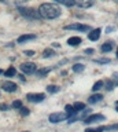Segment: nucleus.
Returning a JSON list of instances; mask_svg holds the SVG:
<instances>
[{
  "label": "nucleus",
  "instance_id": "e433bc0d",
  "mask_svg": "<svg viewBox=\"0 0 118 132\" xmlns=\"http://www.w3.org/2000/svg\"><path fill=\"white\" fill-rule=\"evenodd\" d=\"M2 73H3V70H2V69H0V74H2Z\"/></svg>",
  "mask_w": 118,
  "mask_h": 132
},
{
  "label": "nucleus",
  "instance_id": "2eb2a0df",
  "mask_svg": "<svg viewBox=\"0 0 118 132\" xmlns=\"http://www.w3.org/2000/svg\"><path fill=\"white\" fill-rule=\"evenodd\" d=\"M15 74H17V70H15L14 66H10V68L4 72V76L6 77H13V76H15Z\"/></svg>",
  "mask_w": 118,
  "mask_h": 132
},
{
  "label": "nucleus",
  "instance_id": "20e7f679",
  "mask_svg": "<svg viewBox=\"0 0 118 132\" xmlns=\"http://www.w3.org/2000/svg\"><path fill=\"white\" fill-rule=\"evenodd\" d=\"M66 30H78V32H88L91 30V28L88 25H83V23H71V25H66L65 26Z\"/></svg>",
  "mask_w": 118,
  "mask_h": 132
},
{
  "label": "nucleus",
  "instance_id": "b1692460",
  "mask_svg": "<svg viewBox=\"0 0 118 132\" xmlns=\"http://www.w3.org/2000/svg\"><path fill=\"white\" fill-rule=\"evenodd\" d=\"M48 72H50V69H39L37 72H36V74H37L39 77H43L44 74H47Z\"/></svg>",
  "mask_w": 118,
  "mask_h": 132
},
{
  "label": "nucleus",
  "instance_id": "423d86ee",
  "mask_svg": "<svg viewBox=\"0 0 118 132\" xmlns=\"http://www.w3.org/2000/svg\"><path fill=\"white\" fill-rule=\"evenodd\" d=\"M106 117L103 114H92V116H89V117H87L84 120V122L85 124H96V122H102V121H104Z\"/></svg>",
  "mask_w": 118,
  "mask_h": 132
},
{
  "label": "nucleus",
  "instance_id": "f704fd0d",
  "mask_svg": "<svg viewBox=\"0 0 118 132\" xmlns=\"http://www.w3.org/2000/svg\"><path fill=\"white\" fill-rule=\"evenodd\" d=\"M115 110H117V111H118V101H117V102H115Z\"/></svg>",
  "mask_w": 118,
  "mask_h": 132
},
{
  "label": "nucleus",
  "instance_id": "7c9ffc66",
  "mask_svg": "<svg viewBox=\"0 0 118 132\" xmlns=\"http://www.w3.org/2000/svg\"><path fill=\"white\" fill-rule=\"evenodd\" d=\"M23 54H25V55H28V56H32V55H34V51H30V50H28V51H25Z\"/></svg>",
  "mask_w": 118,
  "mask_h": 132
},
{
  "label": "nucleus",
  "instance_id": "f8f14e48",
  "mask_svg": "<svg viewBox=\"0 0 118 132\" xmlns=\"http://www.w3.org/2000/svg\"><path fill=\"white\" fill-rule=\"evenodd\" d=\"M36 39V35H22L18 37V43L22 44V43H26V41L29 40H34Z\"/></svg>",
  "mask_w": 118,
  "mask_h": 132
},
{
  "label": "nucleus",
  "instance_id": "72a5a7b5",
  "mask_svg": "<svg viewBox=\"0 0 118 132\" xmlns=\"http://www.w3.org/2000/svg\"><path fill=\"white\" fill-rule=\"evenodd\" d=\"M15 3H26V2H29V0H14Z\"/></svg>",
  "mask_w": 118,
  "mask_h": 132
},
{
  "label": "nucleus",
  "instance_id": "a211bd4d",
  "mask_svg": "<svg viewBox=\"0 0 118 132\" xmlns=\"http://www.w3.org/2000/svg\"><path fill=\"white\" fill-rule=\"evenodd\" d=\"M55 2L63 4V6H67V7H71V6H74V4H76L74 0H55Z\"/></svg>",
  "mask_w": 118,
  "mask_h": 132
},
{
  "label": "nucleus",
  "instance_id": "c756f323",
  "mask_svg": "<svg viewBox=\"0 0 118 132\" xmlns=\"http://www.w3.org/2000/svg\"><path fill=\"white\" fill-rule=\"evenodd\" d=\"M113 84H114L113 81H106V88H107L108 91H111L113 89Z\"/></svg>",
  "mask_w": 118,
  "mask_h": 132
},
{
  "label": "nucleus",
  "instance_id": "f3484780",
  "mask_svg": "<svg viewBox=\"0 0 118 132\" xmlns=\"http://www.w3.org/2000/svg\"><path fill=\"white\" fill-rule=\"evenodd\" d=\"M74 110L78 113V111H83V110H85V103H83V102H76L74 105Z\"/></svg>",
  "mask_w": 118,
  "mask_h": 132
},
{
  "label": "nucleus",
  "instance_id": "5701e85b",
  "mask_svg": "<svg viewBox=\"0 0 118 132\" xmlns=\"http://www.w3.org/2000/svg\"><path fill=\"white\" fill-rule=\"evenodd\" d=\"M103 84H104V82L102 81V80H99V81H96L95 84H93V87H92V91H99V89L102 88V87H103Z\"/></svg>",
  "mask_w": 118,
  "mask_h": 132
},
{
  "label": "nucleus",
  "instance_id": "412c9836",
  "mask_svg": "<svg viewBox=\"0 0 118 132\" xmlns=\"http://www.w3.org/2000/svg\"><path fill=\"white\" fill-rule=\"evenodd\" d=\"M59 87L58 85H48L47 87V91H48V92H50V94H56V92H59Z\"/></svg>",
  "mask_w": 118,
  "mask_h": 132
},
{
  "label": "nucleus",
  "instance_id": "f257e3e1",
  "mask_svg": "<svg viewBox=\"0 0 118 132\" xmlns=\"http://www.w3.org/2000/svg\"><path fill=\"white\" fill-rule=\"evenodd\" d=\"M39 12L41 15V18L44 19H55L60 16L62 14V8L58 4H52V3H43L39 7Z\"/></svg>",
  "mask_w": 118,
  "mask_h": 132
},
{
  "label": "nucleus",
  "instance_id": "9d476101",
  "mask_svg": "<svg viewBox=\"0 0 118 132\" xmlns=\"http://www.w3.org/2000/svg\"><path fill=\"white\" fill-rule=\"evenodd\" d=\"M100 33L102 30L99 28H96V29H93V30L89 32V35H88V39L91 40V41H96V40H99V37H100Z\"/></svg>",
  "mask_w": 118,
  "mask_h": 132
},
{
  "label": "nucleus",
  "instance_id": "4468645a",
  "mask_svg": "<svg viewBox=\"0 0 118 132\" xmlns=\"http://www.w3.org/2000/svg\"><path fill=\"white\" fill-rule=\"evenodd\" d=\"M65 110H66V113L69 114V118L73 117V116L77 113V111L74 110V106H73V105H66V106H65Z\"/></svg>",
  "mask_w": 118,
  "mask_h": 132
},
{
  "label": "nucleus",
  "instance_id": "f03ea898",
  "mask_svg": "<svg viewBox=\"0 0 118 132\" xmlns=\"http://www.w3.org/2000/svg\"><path fill=\"white\" fill-rule=\"evenodd\" d=\"M18 11H19V14L23 15V16H26V18H29V19H40L41 18V15H40V12L39 10H34V8H29V7H18Z\"/></svg>",
  "mask_w": 118,
  "mask_h": 132
},
{
  "label": "nucleus",
  "instance_id": "473e14b6",
  "mask_svg": "<svg viewBox=\"0 0 118 132\" xmlns=\"http://www.w3.org/2000/svg\"><path fill=\"white\" fill-rule=\"evenodd\" d=\"M85 54H93V48H88V50H85Z\"/></svg>",
  "mask_w": 118,
  "mask_h": 132
},
{
  "label": "nucleus",
  "instance_id": "c9c22d12",
  "mask_svg": "<svg viewBox=\"0 0 118 132\" xmlns=\"http://www.w3.org/2000/svg\"><path fill=\"white\" fill-rule=\"evenodd\" d=\"M117 56H118V47H117Z\"/></svg>",
  "mask_w": 118,
  "mask_h": 132
},
{
  "label": "nucleus",
  "instance_id": "6e6552de",
  "mask_svg": "<svg viewBox=\"0 0 118 132\" xmlns=\"http://www.w3.org/2000/svg\"><path fill=\"white\" fill-rule=\"evenodd\" d=\"M2 88L6 91V92H15L18 89V85L13 81H4L2 82Z\"/></svg>",
  "mask_w": 118,
  "mask_h": 132
},
{
  "label": "nucleus",
  "instance_id": "4be33fe9",
  "mask_svg": "<svg viewBox=\"0 0 118 132\" xmlns=\"http://www.w3.org/2000/svg\"><path fill=\"white\" fill-rule=\"evenodd\" d=\"M104 127H96V128H87L85 132H104Z\"/></svg>",
  "mask_w": 118,
  "mask_h": 132
},
{
  "label": "nucleus",
  "instance_id": "c85d7f7f",
  "mask_svg": "<svg viewBox=\"0 0 118 132\" xmlns=\"http://www.w3.org/2000/svg\"><path fill=\"white\" fill-rule=\"evenodd\" d=\"M95 62H97V63H108L110 59H107V58H100V59H96Z\"/></svg>",
  "mask_w": 118,
  "mask_h": 132
},
{
  "label": "nucleus",
  "instance_id": "7ed1b4c3",
  "mask_svg": "<svg viewBox=\"0 0 118 132\" xmlns=\"http://www.w3.org/2000/svg\"><path fill=\"white\" fill-rule=\"evenodd\" d=\"M69 118V114L66 113V111H62V113H51L50 114V117H48V120H50L51 122H60V121H65V120H67Z\"/></svg>",
  "mask_w": 118,
  "mask_h": 132
},
{
  "label": "nucleus",
  "instance_id": "9b49d317",
  "mask_svg": "<svg viewBox=\"0 0 118 132\" xmlns=\"http://www.w3.org/2000/svg\"><path fill=\"white\" fill-rule=\"evenodd\" d=\"M81 43H83V39L78 37V36H73V37H70V39L67 40V44L71 45V47H77V45L81 44Z\"/></svg>",
  "mask_w": 118,
  "mask_h": 132
},
{
  "label": "nucleus",
  "instance_id": "aec40b11",
  "mask_svg": "<svg viewBox=\"0 0 118 132\" xmlns=\"http://www.w3.org/2000/svg\"><path fill=\"white\" fill-rule=\"evenodd\" d=\"M73 72H76V73H80V72H83V70L85 69V65H83V63H77V65H74L73 66Z\"/></svg>",
  "mask_w": 118,
  "mask_h": 132
},
{
  "label": "nucleus",
  "instance_id": "bb28decb",
  "mask_svg": "<svg viewBox=\"0 0 118 132\" xmlns=\"http://www.w3.org/2000/svg\"><path fill=\"white\" fill-rule=\"evenodd\" d=\"M19 110H21V114H22V116H29V113H30L29 109H28V107H23V106H22Z\"/></svg>",
  "mask_w": 118,
  "mask_h": 132
},
{
  "label": "nucleus",
  "instance_id": "393cba45",
  "mask_svg": "<svg viewBox=\"0 0 118 132\" xmlns=\"http://www.w3.org/2000/svg\"><path fill=\"white\" fill-rule=\"evenodd\" d=\"M106 131H118V124H111V125L104 127Z\"/></svg>",
  "mask_w": 118,
  "mask_h": 132
},
{
  "label": "nucleus",
  "instance_id": "ddd939ff",
  "mask_svg": "<svg viewBox=\"0 0 118 132\" xmlns=\"http://www.w3.org/2000/svg\"><path fill=\"white\" fill-rule=\"evenodd\" d=\"M103 99V95H100V94H95V95H92V96H89V99H88V102L89 103H97L99 101H102Z\"/></svg>",
  "mask_w": 118,
  "mask_h": 132
},
{
  "label": "nucleus",
  "instance_id": "58836bf2",
  "mask_svg": "<svg viewBox=\"0 0 118 132\" xmlns=\"http://www.w3.org/2000/svg\"><path fill=\"white\" fill-rule=\"evenodd\" d=\"M117 2H118V0H117Z\"/></svg>",
  "mask_w": 118,
  "mask_h": 132
},
{
  "label": "nucleus",
  "instance_id": "1a4fd4ad",
  "mask_svg": "<svg viewBox=\"0 0 118 132\" xmlns=\"http://www.w3.org/2000/svg\"><path fill=\"white\" fill-rule=\"evenodd\" d=\"M76 6L80 8H89L95 4V0H74Z\"/></svg>",
  "mask_w": 118,
  "mask_h": 132
},
{
  "label": "nucleus",
  "instance_id": "0eeeda50",
  "mask_svg": "<svg viewBox=\"0 0 118 132\" xmlns=\"http://www.w3.org/2000/svg\"><path fill=\"white\" fill-rule=\"evenodd\" d=\"M26 99L29 102H33V103H40L46 99V95L44 94H28Z\"/></svg>",
  "mask_w": 118,
  "mask_h": 132
},
{
  "label": "nucleus",
  "instance_id": "6ab92c4d",
  "mask_svg": "<svg viewBox=\"0 0 118 132\" xmlns=\"http://www.w3.org/2000/svg\"><path fill=\"white\" fill-rule=\"evenodd\" d=\"M54 55H55V51H54V50H51V48H47V50H44V51H43V58H51Z\"/></svg>",
  "mask_w": 118,
  "mask_h": 132
},
{
  "label": "nucleus",
  "instance_id": "a878e982",
  "mask_svg": "<svg viewBox=\"0 0 118 132\" xmlns=\"http://www.w3.org/2000/svg\"><path fill=\"white\" fill-rule=\"evenodd\" d=\"M11 106H13V109H21V107H22V102L21 101H14Z\"/></svg>",
  "mask_w": 118,
  "mask_h": 132
},
{
  "label": "nucleus",
  "instance_id": "dca6fc26",
  "mask_svg": "<svg viewBox=\"0 0 118 132\" xmlns=\"http://www.w3.org/2000/svg\"><path fill=\"white\" fill-rule=\"evenodd\" d=\"M113 50V43L111 41H107V43H104L103 45H102V51L103 52H110Z\"/></svg>",
  "mask_w": 118,
  "mask_h": 132
},
{
  "label": "nucleus",
  "instance_id": "39448f33",
  "mask_svg": "<svg viewBox=\"0 0 118 132\" xmlns=\"http://www.w3.org/2000/svg\"><path fill=\"white\" fill-rule=\"evenodd\" d=\"M36 69H37V66H36L33 62H25V63L21 65V70L25 74H32V73H36Z\"/></svg>",
  "mask_w": 118,
  "mask_h": 132
},
{
  "label": "nucleus",
  "instance_id": "cd10ccee",
  "mask_svg": "<svg viewBox=\"0 0 118 132\" xmlns=\"http://www.w3.org/2000/svg\"><path fill=\"white\" fill-rule=\"evenodd\" d=\"M113 82H114V85H118V72L113 73Z\"/></svg>",
  "mask_w": 118,
  "mask_h": 132
},
{
  "label": "nucleus",
  "instance_id": "2f4dec72",
  "mask_svg": "<svg viewBox=\"0 0 118 132\" xmlns=\"http://www.w3.org/2000/svg\"><path fill=\"white\" fill-rule=\"evenodd\" d=\"M7 109H8V106L4 105V103H2V105H0V110H7Z\"/></svg>",
  "mask_w": 118,
  "mask_h": 132
},
{
  "label": "nucleus",
  "instance_id": "4c0bfd02",
  "mask_svg": "<svg viewBox=\"0 0 118 132\" xmlns=\"http://www.w3.org/2000/svg\"><path fill=\"white\" fill-rule=\"evenodd\" d=\"M23 132H29V131H23Z\"/></svg>",
  "mask_w": 118,
  "mask_h": 132
}]
</instances>
